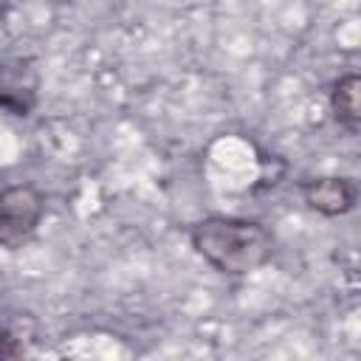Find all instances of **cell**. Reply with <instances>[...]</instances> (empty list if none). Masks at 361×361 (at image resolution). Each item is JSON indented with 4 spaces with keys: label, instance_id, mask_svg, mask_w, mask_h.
<instances>
[{
    "label": "cell",
    "instance_id": "6",
    "mask_svg": "<svg viewBox=\"0 0 361 361\" xmlns=\"http://www.w3.org/2000/svg\"><path fill=\"white\" fill-rule=\"evenodd\" d=\"M23 355V344L17 341V336L6 327V324H0V361H6V358H20Z\"/></svg>",
    "mask_w": 361,
    "mask_h": 361
},
{
    "label": "cell",
    "instance_id": "2",
    "mask_svg": "<svg viewBox=\"0 0 361 361\" xmlns=\"http://www.w3.org/2000/svg\"><path fill=\"white\" fill-rule=\"evenodd\" d=\"M42 195L31 183H14L0 189V248H20L31 240L42 220Z\"/></svg>",
    "mask_w": 361,
    "mask_h": 361
},
{
    "label": "cell",
    "instance_id": "1",
    "mask_svg": "<svg viewBox=\"0 0 361 361\" xmlns=\"http://www.w3.org/2000/svg\"><path fill=\"white\" fill-rule=\"evenodd\" d=\"M192 245L195 251L223 274L245 276L262 268L274 254L271 231L248 217H203L192 226Z\"/></svg>",
    "mask_w": 361,
    "mask_h": 361
},
{
    "label": "cell",
    "instance_id": "3",
    "mask_svg": "<svg viewBox=\"0 0 361 361\" xmlns=\"http://www.w3.org/2000/svg\"><path fill=\"white\" fill-rule=\"evenodd\" d=\"M39 99V73L31 62L0 59V110L11 116H31Z\"/></svg>",
    "mask_w": 361,
    "mask_h": 361
},
{
    "label": "cell",
    "instance_id": "4",
    "mask_svg": "<svg viewBox=\"0 0 361 361\" xmlns=\"http://www.w3.org/2000/svg\"><path fill=\"white\" fill-rule=\"evenodd\" d=\"M302 195H305V203L324 217H341V214L353 212V206L358 203V186L341 175L307 180Z\"/></svg>",
    "mask_w": 361,
    "mask_h": 361
},
{
    "label": "cell",
    "instance_id": "5",
    "mask_svg": "<svg viewBox=\"0 0 361 361\" xmlns=\"http://www.w3.org/2000/svg\"><path fill=\"white\" fill-rule=\"evenodd\" d=\"M330 110L338 127L347 133H358L361 127V76L358 73H344L336 79L330 90Z\"/></svg>",
    "mask_w": 361,
    "mask_h": 361
}]
</instances>
